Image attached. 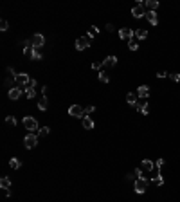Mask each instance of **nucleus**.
<instances>
[{"mask_svg": "<svg viewBox=\"0 0 180 202\" xmlns=\"http://www.w3.org/2000/svg\"><path fill=\"white\" fill-rule=\"evenodd\" d=\"M146 20L150 22L151 25H157V24H158L157 13H155V11H148V13H146Z\"/></svg>", "mask_w": 180, "mask_h": 202, "instance_id": "nucleus-14", "label": "nucleus"}, {"mask_svg": "<svg viewBox=\"0 0 180 202\" xmlns=\"http://www.w3.org/2000/svg\"><path fill=\"white\" fill-rule=\"evenodd\" d=\"M22 92H23L22 87H11L9 92H7V96H9V99H18V98L22 96Z\"/></svg>", "mask_w": 180, "mask_h": 202, "instance_id": "nucleus-8", "label": "nucleus"}, {"mask_svg": "<svg viewBox=\"0 0 180 202\" xmlns=\"http://www.w3.org/2000/svg\"><path fill=\"white\" fill-rule=\"evenodd\" d=\"M69 115H72V117H85V108L79 107V105H70V108H69Z\"/></svg>", "mask_w": 180, "mask_h": 202, "instance_id": "nucleus-4", "label": "nucleus"}, {"mask_svg": "<svg viewBox=\"0 0 180 202\" xmlns=\"http://www.w3.org/2000/svg\"><path fill=\"white\" fill-rule=\"evenodd\" d=\"M94 110H95V107H94V105H88V107H85V115L92 114Z\"/></svg>", "mask_w": 180, "mask_h": 202, "instance_id": "nucleus-34", "label": "nucleus"}, {"mask_svg": "<svg viewBox=\"0 0 180 202\" xmlns=\"http://www.w3.org/2000/svg\"><path fill=\"white\" fill-rule=\"evenodd\" d=\"M33 50H34V45H33L31 40H27L25 45H23V54H25V56H31V52H33Z\"/></svg>", "mask_w": 180, "mask_h": 202, "instance_id": "nucleus-17", "label": "nucleus"}, {"mask_svg": "<svg viewBox=\"0 0 180 202\" xmlns=\"http://www.w3.org/2000/svg\"><path fill=\"white\" fill-rule=\"evenodd\" d=\"M99 79L103 81V83H108L110 81V76H108V72L103 69V71H99Z\"/></svg>", "mask_w": 180, "mask_h": 202, "instance_id": "nucleus-26", "label": "nucleus"}, {"mask_svg": "<svg viewBox=\"0 0 180 202\" xmlns=\"http://www.w3.org/2000/svg\"><path fill=\"white\" fill-rule=\"evenodd\" d=\"M155 166H157V172L164 166V159H157V162H155Z\"/></svg>", "mask_w": 180, "mask_h": 202, "instance_id": "nucleus-35", "label": "nucleus"}, {"mask_svg": "<svg viewBox=\"0 0 180 202\" xmlns=\"http://www.w3.org/2000/svg\"><path fill=\"white\" fill-rule=\"evenodd\" d=\"M157 76H158V78H166V76H167V72H166V71H160V72H157Z\"/></svg>", "mask_w": 180, "mask_h": 202, "instance_id": "nucleus-38", "label": "nucleus"}, {"mask_svg": "<svg viewBox=\"0 0 180 202\" xmlns=\"http://www.w3.org/2000/svg\"><path fill=\"white\" fill-rule=\"evenodd\" d=\"M23 144H25L27 150H33L38 144V134H27V136L23 137Z\"/></svg>", "mask_w": 180, "mask_h": 202, "instance_id": "nucleus-2", "label": "nucleus"}, {"mask_svg": "<svg viewBox=\"0 0 180 202\" xmlns=\"http://www.w3.org/2000/svg\"><path fill=\"white\" fill-rule=\"evenodd\" d=\"M4 195L6 197H11V189H4Z\"/></svg>", "mask_w": 180, "mask_h": 202, "instance_id": "nucleus-40", "label": "nucleus"}, {"mask_svg": "<svg viewBox=\"0 0 180 202\" xmlns=\"http://www.w3.org/2000/svg\"><path fill=\"white\" fill-rule=\"evenodd\" d=\"M119 36H121L122 40L130 42V40L133 38V31H131L130 27H122V29H119Z\"/></svg>", "mask_w": 180, "mask_h": 202, "instance_id": "nucleus-9", "label": "nucleus"}, {"mask_svg": "<svg viewBox=\"0 0 180 202\" xmlns=\"http://www.w3.org/2000/svg\"><path fill=\"white\" fill-rule=\"evenodd\" d=\"M38 108H40V110H47V108H49V99H47V96H43L42 99L38 101Z\"/></svg>", "mask_w": 180, "mask_h": 202, "instance_id": "nucleus-20", "label": "nucleus"}, {"mask_svg": "<svg viewBox=\"0 0 180 202\" xmlns=\"http://www.w3.org/2000/svg\"><path fill=\"white\" fill-rule=\"evenodd\" d=\"M90 36L86 35V36H79L78 40H76V49L78 50H83V49H88L90 47Z\"/></svg>", "mask_w": 180, "mask_h": 202, "instance_id": "nucleus-3", "label": "nucleus"}, {"mask_svg": "<svg viewBox=\"0 0 180 202\" xmlns=\"http://www.w3.org/2000/svg\"><path fill=\"white\" fill-rule=\"evenodd\" d=\"M139 177H142V170L141 168H135L133 172L126 173V180H137Z\"/></svg>", "mask_w": 180, "mask_h": 202, "instance_id": "nucleus-13", "label": "nucleus"}, {"mask_svg": "<svg viewBox=\"0 0 180 202\" xmlns=\"http://www.w3.org/2000/svg\"><path fill=\"white\" fill-rule=\"evenodd\" d=\"M9 166L13 168V170H18L22 166V162H20V159H16V157H11L9 159Z\"/></svg>", "mask_w": 180, "mask_h": 202, "instance_id": "nucleus-24", "label": "nucleus"}, {"mask_svg": "<svg viewBox=\"0 0 180 202\" xmlns=\"http://www.w3.org/2000/svg\"><path fill=\"white\" fill-rule=\"evenodd\" d=\"M135 108L141 112V114L146 115V114H148V101H146V99H139V101H137V105H135Z\"/></svg>", "mask_w": 180, "mask_h": 202, "instance_id": "nucleus-12", "label": "nucleus"}, {"mask_svg": "<svg viewBox=\"0 0 180 202\" xmlns=\"http://www.w3.org/2000/svg\"><path fill=\"white\" fill-rule=\"evenodd\" d=\"M115 65H117V58L115 56H108L103 61V67H115Z\"/></svg>", "mask_w": 180, "mask_h": 202, "instance_id": "nucleus-16", "label": "nucleus"}, {"mask_svg": "<svg viewBox=\"0 0 180 202\" xmlns=\"http://www.w3.org/2000/svg\"><path fill=\"white\" fill-rule=\"evenodd\" d=\"M131 14L135 18H141V16H146V11H144V6L142 4H137V6L131 7Z\"/></svg>", "mask_w": 180, "mask_h": 202, "instance_id": "nucleus-10", "label": "nucleus"}, {"mask_svg": "<svg viewBox=\"0 0 180 202\" xmlns=\"http://www.w3.org/2000/svg\"><path fill=\"white\" fill-rule=\"evenodd\" d=\"M128 47L131 50H137V49H139V40H137V38H131V40L128 42Z\"/></svg>", "mask_w": 180, "mask_h": 202, "instance_id": "nucleus-27", "label": "nucleus"}, {"mask_svg": "<svg viewBox=\"0 0 180 202\" xmlns=\"http://www.w3.org/2000/svg\"><path fill=\"white\" fill-rule=\"evenodd\" d=\"M144 6L148 7L150 11H157V7H158V2H157V0H146V2H144Z\"/></svg>", "mask_w": 180, "mask_h": 202, "instance_id": "nucleus-18", "label": "nucleus"}, {"mask_svg": "<svg viewBox=\"0 0 180 202\" xmlns=\"http://www.w3.org/2000/svg\"><path fill=\"white\" fill-rule=\"evenodd\" d=\"M153 161H150V159H144L142 161V170L144 172H151V170H153Z\"/></svg>", "mask_w": 180, "mask_h": 202, "instance_id": "nucleus-21", "label": "nucleus"}, {"mask_svg": "<svg viewBox=\"0 0 180 202\" xmlns=\"http://www.w3.org/2000/svg\"><path fill=\"white\" fill-rule=\"evenodd\" d=\"M137 101H139V96H137V94H133V92L126 94V103H128V105L135 107V105H137Z\"/></svg>", "mask_w": 180, "mask_h": 202, "instance_id": "nucleus-15", "label": "nucleus"}, {"mask_svg": "<svg viewBox=\"0 0 180 202\" xmlns=\"http://www.w3.org/2000/svg\"><path fill=\"white\" fill-rule=\"evenodd\" d=\"M31 42H33V45H34L36 49H40V47H43V45H45V36L40 35V33H36V35H33Z\"/></svg>", "mask_w": 180, "mask_h": 202, "instance_id": "nucleus-7", "label": "nucleus"}, {"mask_svg": "<svg viewBox=\"0 0 180 202\" xmlns=\"http://www.w3.org/2000/svg\"><path fill=\"white\" fill-rule=\"evenodd\" d=\"M167 76H169V79H173V81H180V74H178V72H169Z\"/></svg>", "mask_w": 180, "mask_h": 202, "instance_id": "nucleus-32", "label": "nucleus"}, {"mask_svg": "<svg viewBox=\"0 0 180 202\" xmlns=\"http://www.w3.org/2000/svg\"><path fill=\"white\" fill-rule=\"evenodd\" d=\"M14 81L23 88V87H27L29 83H31V78L27 76V72H20V74H16V76H14Z\"/></svg>", "mask_w": 180, "mask_h": 202, "instance_id": "nucleus-5", "label": "nucleus"}, {"mask_svg": "<svg viewBox=\"0 0 180 202\" xmlns=\"http://www.w3.org/2000/svg\"><path fill=\"white\" fill-rule=\"evenodd\" d=\"M6 123L9 125V126H14V125H16V119H14L13 115H7V117H6Z\"/></svg>", "mask_w": 180, "mask_h": 202, "instance_id": "nucleus-33", "label": "nucleus"}, {"mask_svg": "<svg viewBox=\"0 0 180 202\" xmlns=\"http://www.w3.org/2000/svg\"><path fill=\"white\" fill-rule=\"evenodd\" d=\"M31 60H42V54H40V49H36V47H34V50L31 52Z\"/></svg>", "mask_w": 180, "mask_h": 202, "instance_id": "nucleus-30", "label": "nucleus"}, {"mask_svg": "<svg viewBox=\"0 0 180 202\" xmlns=\"http://www.w3.org/2000/svg\"><path fill=\"white\" fill-rule=\"evenodd\" d=\"M135 36H137V40H144V38L148 36V31H146L144 27H139L135 31Z\"/></svg>", "mask_w": 180, "mask_h": 202, "instance_id": "nucleus-22", "label": "nucleus"}, {"mask_svg": "<svg viewBox=\"0 0 180 202\" xmlns=\"http://www.w3.org/2000/svg\"><path fill=\"white\" fill-rule=\"evenodd\" d=\"M137 96H139V99H148V96H150V88L148 85H141L137 88Z\"/></svg>", "mask_w": 180, "mask_h": 202, "instance_id": "nucleus-11", "label": "nucleus"}, {"mask_svg": "<svg viewBox=\"0 0 180 202\" xmlns=\"http://www.w3.org/2000/svg\"><path fill=\"white\" fill-rule=\"evenodd\" d=\"M83 126H85L86 130H92V128H94V121H92V117L85 115V117H83Z\"/></svg>", "mask_w": 180, "mask_h": 202, "instance_id": "nucleus-23", "label": "nucleus"}, {"mask_svg": "<svg viewBox=\"0 0 180 202\" xmlns=\"http://www.w3.org/2000/svg\"><path fill=\"white\" fill-rule=\"evenodd\" d=\"M153 182H155L157 186H162V184H164V179H162V175H160V173H155V175H153Z\"/></svg>", "mask_w": 180, "mask_h": 202, "instance_id": "nucleus-28", "label": "nucleus"}, {"mask_svg": "<svg viewBox=\"0 0 180 202\" xmlns=\"http://www.w3.org/2000/svg\"><path fill=\"white\" fill-rule=\"evenodd\" d=\"M23 92H25V96H27L29 99H33V98H34L36 96V90H34V87H23Z\"/></svg>", "mask_w": 180, "mask_h": 202, "instance_id": "nucleus-19", "label": "nucleus"}, {"mask_svg": "<svg viewBox=\"0 0 180 202\" xmlns=\"http://www.w3.org/2000/svg\"><path fill=\"white\" fill-rule=\"evenodd\" d=\"M92 69H95V71H103V63H92Z\"/></svg>", "mask_w": 180, "mask_h": 202, "instance_id": "nucleus-37", "label": "nucleus"}, {"mask_svg": "<svg viewBox=\"0 0 180 202\" xmlns=\"http://www.w3.org/2000/svg\"><path fill=\"white\" fill-rule=\"evenodd\" d=\"M0 188H2V189H9V188H11V180L7 179V177H2V179H0Z\"/></svg>", "mask_w": 180, "mask_h": 202, "instance_id": "nucleus-25", "label": "nucleus"}, {"mask_svg": "<svg viewBox=\"0 0 180 202\" xmlns=\"http://www.w3.org/2000/svg\"><path fill=\"white\" fill-rule=\"evenodd\" d=\"M148 189V179H144V177H139L135 180V191L137 193H144Z\"/></svg>", "mask_w": 180, "mask_h": 202, "instance_id": "nucleus-6", "label": "nucleus"}, {"mask_svg": "<svg viewBox=\"0 0 180 202\" xmlns=\"http://www.w3.org/2000/svg\"><path fill=\"white\" fill-rule=\"evenodd\" d=\"M106 31H110V33H112V31H114V25H112V24H106Z\"/></svg>", "mask_w": 180, "mask_h": 202, "instance_id": "nucleus-39", "label": "nucleus"}, {"mask_svg": "<svg viewBox=\"0 0 180 202\" xmlns=\"http://www.w3.org/2000/svg\"><path fill=\"white\" fill-rule=\"evenodd\" d=\"M23 126L27 130H31V134H38V121L31 115H25L23 117Z\"/></svg>", "mask_w": 180, "mask_h": 202, "instance_id": "nucleus-1", "label": "nucleus"}, {"mask_svg": "<svg viewBox=\"0 0 180 202\" xmlns=\"http://www.w3.org/2000/svg\"><path fill=\"white\" fill-rule=\"evenodd\" d=\"M97 35H99V29L95 27V25H90V27H88V36L94 38V36H97Z\"/></svg>", "mask_w": 180, "mask_h": 202, "instance_id": "nucleus-29", "label": "nucleus"}, {"mask_svg": "<svg viewBox=\"0 0 180 202\" xmlns=\"http://www.w3.org/2000/svg\"><path fill=\"white\" fill-rule=\"evenodd\" d=\"M0 27H2V31H7V29H9V24H7V20H2V22H0Z\"/></svg>", "mask_w": 180, "mask_h": 202, "instance_id": "nucleus-36", "label": "nucleus"}, {"mask_svg": "<svg viewBox=\"0 0 180 202\" xmlns=\"http://www.w3.org/2000/svg\"><path fill=\"white\" fill-rule=\"evenodd\" d=\"M38 136H40V137H45V136H49V126H42V128L38 130Z\"/></svg>", "mask_w": 180, "mask_h": 202, "instance_id": "nucleus-31", "label": "nucleus"}]
</instances>
